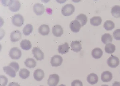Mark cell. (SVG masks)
I'll use <instances>...</instances> for the list:
<instances>
[{
    "label": "cell",
    "instance_id": "cell-1",
    "mask_svg": "<svg viewBox=\"0 0 120 86\" xmlns=\"http://www.w3.org/2000/svg\"><path fill=\"white\" fill-rule=\"evenodd\" d=\"M75 7L71 4H67L62 7V14L64 16H69L74 13Z\"/></svg>",
    "mask_w": 120,
    "mask_h": 86
},
{
    "label": "cell",
    "instance_id": "cell-2",
    "mask_svg": "<svg viewBox=\"0 0 120 86\" xmlns=\"http://www.w3.org/2000/svg\"><path fill=\"white\" fill-rule=\"evenodd\" d=\"M9 55L11 59L18 60L22 56V52L20 49L17 47H13L10 49Z\"/></svg>",
    "mask_w": 120,
    "mask_h": 86
},
{
    "label": "cell",
    "instance_id": "cell-3",
    "mask_svg": "<svg viewBox=\"0 0 120 86\" xmlns=\"http://www.w3.org/2000/svg\"><path fill=\"white\" fill-rule=\"evenodd\" d=\"M12 21L13 24L15 26L21 27L24 24V19L22 15L17 14L12 16Z\"/></svg>",
    "mask_w": 120,
    "mask_h": 86
},
{
    "label": "cell",
    "instance_id": "cell-4",
    "mask_svg": "<svg viewBox=\"0 0 120 86\" xmlns=\"http://www.w3.org/2000/svg\"><path fill=\"white\" fill-rule=\"evenodd\" d=\"M7 6L12 12L19 11L21 8V4L18 0H9Z\"/></svg>",
    "mask_w": 120,
    "mask_h": 86
},
{
    "label": "cell",
    "instance_id": "cell-5",
    "mask_svg": "<svg viewBox=\"0 0 120 86\" xmlns=\"http://www.w3.org/2000/svg\"><path fill=\"white\" fill-rule=\"evenodd\" d=\"M59 76L56 74L50 75L47 81V84L49 86H56L59 82Z\"/></svg>",
    "mask_w": 120,
    "mask_h": 86
},
{
    "label": "cell",
    "instance_id": "cell-6",
    "mask_svg": "<svg viewBox=\"0 0 120 86\" xmlns=\"http://www.w3.org/2000/svg\"><path fill=\"white\" fill-rule=\"evenodd\" d=\"M120 63L118 57L114 56H111L107 60V64L109 67L112 68H115L119 66Z\"/></svg>",
    "mask_w": 120,
    "mask_h": 86
},
{
    "label": "cell",
    "instance_id": "cell-7",
    "mask_svg": "<svg viewBox=\"0 0 120 86\" xmlns=\"http://www.w3.org/2000/svg\"><path fill=\"white\" fill-rule=\"evenodd\" d=\"M32 53L37 60H42L44 58V53L38 47H34L32 49Z\"/></svg>",
    "mask_w": 120,
    "mask_h": 86
},
{
    "label": "cell",
    "instance_id": "cell-8",
    "mask_svg": "<svg viewBox=\"0 0 120 86\" xmlns=\"http://www.w3.org/2000/svg\"><path fill=\"white\" fill-rule=\"evenodd\" d=\"M63 57L59 55H56L51 57V64L53 67H58L63 63Z\"/></svg>",
    "mask_w": 120,
    "mask_h": 86
},
{
    "label": "cell",
    "instance_id": "cell-9",
    "mask_svg": "<svg viewBox=\"0 0 120 86\" xmlns=\"http://www.w3.org/2000/svg\"><path fill=\"white\" fill-rule=\"evenodd\" d=\"M33 11L36 15L38 16L42 15L45 12L44 6L41 3H36L33 6Z\"/></svg>",
    "mask_w": 120,
    "mask_h": 86
},
{
    "label": "cell",
    "instance_id": "cell-10",
    "mask_svg": "<svg viewBox=\"0 0 120 86\" xmlns=\"http://www.w3.org/2000/svg\"><path fill=\"white\" fill-rule=\"evenodd\" d=\"M81 27L80 23L76 19L71 21L70 24V28L74 33L79 32Z\"/></svg>",
    "mask_w": 120,
    "mask_h": 86
},
{
    "label": "cell",
    "instance_id": "cell-11",
    "mask_svg": "<svg viewBox=\"0 0 120 86\" xmlns=\"http://www.w3.org/2000/svg\"><path fill=\"white\" fill-rule=\"evenodd\" d=\"M22 34L19 30H15L11 33L10 35L11 41L12 42H16L21 39Z\"/></svg>",
    "mask_w": 120,
    "mask_h": 86
},
{
    "label": "cell",
    "instance_id": "cell-12",
    "mask_svg": "<svg viewBox=\"0 0 120 86\" xmlns=\"http://www.w3.org/2000/svg\"><path fill=\"white\" fill-rule=\"evenodd\" d=\"M34 79L37 81H40L43 79L45 77V73L43 70L41 69H37L33 73Z\"/></svg>",
    "mask_w": 120,
    "mask_h": 86
},
{
    "label": "cell",
    "instance_id": "cell-13",
    "mask_svg": "<svg viewBox=\"0 0 120 86\" xmlns=\"http://www.w3.org/2000/svg\"><path fill=\"white\" fill-rule=\"evenodd\" d=\"M52 32L54 36L56 37H60L63 33V28L60 25H56L52 28Z\"/></svg>",
    "mask_w": 120,
    "mask_h": 86
},
{
    "label": "cell",
    "instance_id": "cell-14",
    "mask_svg": "<svg viewBox=\"0 0 120 86\" xmlns=\"http://www.w3.org/2000/svg\"><path fill=\"white\" fill-rule=\"evenodd\" d=\"M112 73L108 71H105L102 73L101 79L104 82H107L111 81L112 78Z\"/></svg>",
    "mask_w": 120,
    "mask_h": 86
},
{
    "label": "cell",
    "instance_id": "cell-15",
    "mask_svg": "<svg viewBox=\"0 0 120 86\" xmlns=\"http://www.w3.org/2000/svg\"><path fill=\"white\" fill-rule=\"evenodd\" d=\"M3 70L6 74L10 77L15 78L16 76V72L12 67L10 66H5L3 67Z\"/></svg>",
    "mask_w": 120,
    "mask_h": 86
},
{
    "label": "cell",
    "instance_id": "cell-16",
    "mask_svg": "<svg viewBox=\"0 0 120 86\" xmlns=\"http://www.w3.org/2000/svg\"><path fill=\"white\" fill-rule=\"evenodd\" d=\"M87 81L91 85H94L97 83L98 81V77L96 74L94 73H90L88 76Z\"/></svg>",
    "mask_w": 120,
    "mask_h": 86
},
{
    "label": "cell",
    "instance_id": "cell-17",
    "mask_svg": "<svg viewBox=\"0 0 120 86\" xmlns=\"http://www.w3.org/2000/svg\"><path fill=\"white\" fill-rule=\"evenodd\" d=\"M50 29L49 26L46 24H42L38 28V32L42 36H47L49 34Z\"/></svg>",
    "mask_w": 120,
    "mask_h": 86
},
{
    "label": "cell",
    "instance_id": "cell-18",
    "mask_svg": "<svg viewBox=\"0 0 120 86\" xmlns=\"http://www.w3.org/2000/svg\"><path fill=\"white\" fill-rule=\"evenodd\" d=\"M71 46L72 50L74 52H79L82 49L81 44L79 41H72L71 44Z\"/></svg>",
    "mask_w": 120,
    "mask_h": 86
},
{
    "label": "cell",
    "instance_id": "cell-19",
    "mask_svg": "<svg viewBox=\"0 0 120 86\" xmlns=\"http://www.w3.org/2000/svg\"><path fill=\"white\" fill-rule=\"evenodd\" d=\"M103 51L99 48H96L92 51V56L94 59H98L101 58L103 55Z\"/></svg>",
    "mask_w": 120,
    "mask_h": 86
},
{
    "label": "cell",
    "instance_id": "cell-20",
    "mask_svg": "<svg viewBox=\"0 0 120 86\" xmlns=\"http://www.w3.org/2000/svg\"><path fill=\"white\" fill-rule=\"evenodd\" d=\"M20 46L21 48L23 50H29L31 48V43L29 40L26 39L22 40L20 43Z\"/></svg>",
    "mask_w": 120,
    "mask_h": 86
},
{
    "label": "cell",
    "instance_id": "cell-21",
    "mask_svg": "<svg viewBox=\"0 0 120 86\" xmlns=\"http://www.w3.org/2000/svg\"><path fill=\"white\" fill-rule=\"evenodd\" d=\"M69 49L68 44L67 42H65L63 44L59 45L58 51L59 53L64 54L68 52Z\"/></svg>",
    "mask_w": 120,
    "mask_h": 86
},
{
    "label": "cell",
    "instance_id": "cell-22",
    "mask_svg": "<svg viewBox=\"0 0 120 86\" xmlns=\"http://www.w3.org/2000/svg\"><path fill=\"white\" fill-rule=\"evenodd\" d=\"M76 20H78L81 24V26L83 27L86 25L87 22V17L84 14H81L76 16Z\"/></svg>",
    "mask_w": 120,
    "mask_h": 86
},
{
    "label": "cell",
    "instance_id": "cell-23",
    "mask_svg": "<svg viewBox=\"0 0 120 86\" xmlns=\"http://www.w3.org/2000/svg\"><path fill=\"white\" fill-rule=\"evenodd\" d=\"M113 38L111 34L105 33L103 34L101 37V40L105 44H107L112 42Z\"/></svg>",
    "mask_w": 120,
    "mask_h": 86
},
{
    "label": "cell",
    "instance_id": "cell-24",
    "mask_svg": "<svg viewBox=\"0 0 120 86\" xmlns=\"http://www.w3.org/2000/svg\"><path fill=\"white\" fill-rule=\"evenodd\" d=\"M102 22V18L99 16H93L90 19V23L94 26H98Z\"/></svg>",
    "mask_w": 120,
    "mask_h": 86
},
{
    "label": "cell",
    "instance_id": "cell-25",
    "mask_svg": "<svg viewBox=\"0 0 120 86\" xmlns=\"http://www.w3.org/2000/svg\"><path fill=\"white\" fill-rule=\"evenodd\" d=\"M111 13L115 18L120 17V6L115 5L112 7L111 10Z\"/></svg>",
    "mask_w": 120,
    "mask_h": 86
},
{
    "label": "cell",
    "instance_id": "cell-26",
    "mask_svg": "<svg viewBox=\"0 0 120 86\" xmlns=\"http://www.w3.org/2000/svg\"><path fill=\"white\" fill-rule=\"evenodd\" d=\"M25 65L29 68H34L36 66V61L32 58L26 59L24 62Z\"/></svg>",
    "mask_w": 120,
    "mask_h": 86
},
{
    "label": "cell",
    "instance_id": "cell-27",
    "mask_svg": "<svg viewBox=\"0 0 120 86\" xmlns=\"http://www.w3.org/2000/svg\"><path fill=\"white\" fill-rule=\"evenodd\" d=\"M103 27L106 31H111L115 28V24L112 20H106L104 23Z\"/></svg>",
    "mask_w": 120,
    "mask_h": 86
},
{
    "label": "cell",
    "instance_id": "cell-28",
    "mask_svg": "<svg viewBox=\"0 0 120 86\" xmlns=\"http://www.w3.org/2000/svg\"><path fill=\"white\" fill-rule=\"evenodd\" d=\"M116 47L114 44L110 43L106 44L105 48V50L106 53L109 54H112L115 52Z\"/></svg>",
    "mask_w": 120,
    "mask_h": 86
},
{
    "label": "cell",
    "instance_id": "cell-29",
    "mask_svg": "<svg viewBox=\"0 0 120 86\" xmlns=\"http://www.w3.org/2000/svg\"><path fill=\"white\" fill-rule=\"evenodd\" d=\"M30 72L27 69L25 68H22L19 71V76L22 79H25L29 77L30 75Z\"/></svg>",
    "mask_w": 120,
    "mask_h": 86
},
{
    "label": "cell",
    "instance_id": "cell-30",
    "mask_svg": "<svg viewBox=\"0 0 120 86\" xmlns=\"http://www.w3.org/2000/svg\"><path fill=\"white\" fill-rule=\"evenodd\" d=\"M33 30V25L31 24H27L24 27V28H23V34H24L25 36H29L32 32Z\"/></svg>",
    "mask_w": 120,
    "mask_h": 86
},
{
    "label": "cell",
    "instance_id": "cell-31",
    "mask_svg": "<svg viewBox=\"0 0 120 86\" xmlns=\"http://www.w3.org/2000/svg\"><path fill=\"white\" fill-rule=\"evenodd\" d=\"M8 79L7 77L3 75L0 76V86H6L7 85Z\"/></svg>",
    "mask_w": 120,
    "mask_h": 86
},
{
    "label": "cell",
    "instance_id": "cell-32",
    "mask_svg": "<svg viewBox=\"0 0 120 86\" xmlns=\"http://www.w3.org/2000/svg\"><path fill=\"white\" fill-rule=\"evenodd\" d=\"M113 36L115 40H120V29L115 30L113 33Z\"/></svg>",
    "mask_w": 120,
    "mask_h": 86
},
{
    "label": "cell",
    "instance_id": "cell-33",
    "mask_svg": "<svg viewBox=\"0 0 120 86\" xmlns=\"http://www.w3.org/2000/svg\"><path fill=\"white\" fill-rule=\"evenodd\" d=\"M9 66L11 67H12V68L15 70V71L17 73L19 69V65L18 63H17L15 61L12 62L10 63L9 64Z\"/></svg>",
    "mask_w": 120,
    "mask_h": 86
},
{
    "label": "cell",
    "instance_id": "cell-34",
    "mask_svg": "<svg viewBox=\"0 0 120 86\" xmlns=\"http://www.w3.org/2000/svg\"><path fill=\"white\" fill-rule=\"evenodd\" d=\"M71 86H83L82 82L79 80H75L71 83Z\"/></svg>",
    "mask_w": 120,
    "mask_h": 86
},
{
    "label": "cell",
    "instance_id": "cell-35",
    "mask_svg": "<svg viewBox=\"0 0 120 86\" xmlns=\"http://www.w3.org/2000/svg\"><path fill=\"white\" fill-rule=\"evenodd\" d=\"M8 86H21L18 83L15 82H10L8 84Z\"/></svg>",
    "mask_w": 120,
    "mask_h": 86
},
{
    "label": "cell",
    "instance_id": "cell-36",
    "mask_svg": "<svg viewBox=\"0 0 120 86\" xmlns=\"http://www.w3.org/2000/svg\"><path fill=\"white\" fill-rule=\"evenodd\" d=\"M112 86H120V82L115 81L113 83Z\"/></svg>",
    "mask_w": 120,
    "mask_h": 86
},
{
    "label": "cell",
    "instance_id": "cell-37",
    "mask_svg": "<svg viewBox=\"0 0 120 86\" xmlns=\"http://www.w3.org/2000/svg\"><path fill=\"white\" fill-rule=\"evenodd\" d=\"M59 86H66L65 85H63V84H61V85H59Z\"/></svg>",
    "mask_w": 120,
    "mask_h": 86
},
{
    "label": "cell",
    "instance_id": "cell-38",
    "mask_svg": "<svg viewBox=\"0 0 120 86\" xmlns=\"http://www.w3.org/2000/svg\"><path fill=\"white\" fill-rule=\"evenodd\" d=\"M101 86H109V85H102Z\"/></svg>",
    "mask_w": 120,
    "mask_h": 86
},
{
    "label": "cell",
    "instance_id": "cell-39",
    "mask_svg": "<svg viewBox=\"0 0 120 86\" xmlns=\"http://www.w3.org/2000/svg\"><path fill=\"white\" fill-rule=\"evenodd\" d=\"M42 86V85H41V86Z\"/></svg>",
    "mask_w": 120,
    "mask_h": 86
}]
</instances>
